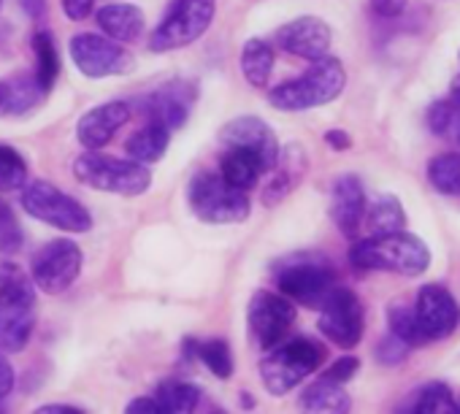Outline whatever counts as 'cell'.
Listing matches in <instances>:
<instances>
[{"label": "cell", "mask_w": 460, "mask_h": 414, "mask_svg": "<svg viewBox=\"0 0 460 414\" xmlns=\"http://www.w3.org/2000/svg\"><path fill=\"white\" fill-rule=\"evenodd\" d=\"M349 263L360 271H390L401 277H420L430 266L428 244L406 231L376 233L349 250Z\"/></svg>", "instance_id": "6da1fadb"}, {"label": "cell", "mask_w": 460, "mask_h": 414, "mask_svg": "<svg viewBox=\"0 0 460 414\" xmlns=\"http://www.w3.org/2000/svg\"><path fill=\"white\" fill-rule=\"evenodd\" d=\"M36 328V285L17 263H0V349L22 352Z\"/></svg>", "instance_id": "7a4b0ae2"}, {"label": "cell", "mask_w": 460, "mask_h": 414, "mask_svg": "<svg viewBox=\"0 0 460 414\" xmlns=\"http://www.w3.org/2000/svg\"><path fill=\"white\" fill-rule=\"evenodd\" d=\"M344 84H347V74L341 60L325 55L314 60L312 68L304 71V76L274 87L269 92V103L279 111H306L333 103L344 92Z\"/></svg>", "instance_id": "3957f363"}, {"label": "cell", "mask_w": 460, "mask_h": 414, "mask_svg": "<svg viewBox=\"0 0 460 414\" xmlns=\"http://www.w3.org/2000/svg\"><path fill=\"white\" fill-rule=\"evenodd\" d=\"M266 352L269 355L261 360V379L271 395H288L325 360V347L304 336L285 339Z\"/></svg>", "instance_id": "277c9868"}, {"label": "cell", "mask_w": 460, "mask_h": 414, "mask_svg": "<svg viewBox=\"0 0 460 414\" xmlns=\"http://www.w3.org/2000/svg\"><path fill=\"white\" fill-rule=\"evenodd\" d=\"M190 209L198 220L208 225H234L250 217L247 189L230 187L219 173L200 171L187 184Z\"/></svg>", "instance_id": "5b68a950"}, {"label": "cell", "mask_w": 460, "mask_h": 414, "mask_svg": "<svg viewBox=\"0 0 460 414\" xmlns=\"http://www.w3.org/2000/svg\"><path fill=\"white\" fill-rule=\"evenodd\" d=\"M74 176L101 192H114L125 198L144 195L152 184V173L144 163L136 160H117L98 154V149H87L74 163Z\"/></svg>", "instance_id": "8992f818"}, {"label": "cell", "mask_w": 460, "mask_h": 414, "mask_svg": "<svg viewBox=\"0 0 460 414\" xmlns=\"http://www.w3.org/2000/svg\"><path fill=\"white\" fill-rule=\"evenodd\" d=\"M22 209L33 217L41 220L58 231L66 233H87L93 228V217L84 206L71 198L68 192H63L60 187H55L47 179H36V181H25L22 187Z\"/></svg>", "instance_id": "52a82bcc"}, {"label": "cell", "mask_w": 460, "mask_h": 414, "mask_svg": "<svg viewBox=\"0 0 460 414\" xmlns=\"http://www.w3.org/2000/svg\"><path fill=\"white\" fill-rule=\"evenodd\" d=\"M214 20V0H176L160 25L152 31L149 49L171 52L198 41Z\"/></svg>", "instance_id": "ba28073f"}, {"label": "cell", "mask_w": 460, "mask_h": 414, "mask_svg": "<svg viewBox=\"0 0 460 414\" xmlns=\"http://www.w3.org/2000/svg\"><path fill=\"white\" fill-rule=\"evenodd\" d=\"M82 274V250L71 239L47 242L31 260V279L47 295L66 293Z\"/></svg>", "instance_id": "9c48e42d"}, {"label": "cell", "mask_w": 460, "mask_h": 414, "mask_svg": "<svg viewBox=\"0 0 460 414\" xmlns=\"http://www.w3.org/2000/svg\"><path fill=\"white\" fill-rule=\"evenodd\" d=\"M320 333L341 349H352L360 344L366 330V312L360 298L347 287H333L328 298L320 304Z\"/></svg>", "instance_id": "30bf717a"}, {"label": "cell", "mask_w": 460, "mask_h": 414, "mask_svg": "<svg viewBox=\"0 0 460 414\" xmlns=\"http://www.w3.org/2000/svg\"><path fill=\"white\" fill-rule=\"evenodd\" d=\"M71 60L87 79L122 76L133 68V55L114 39L98 33H79L71 39Z\"/></svg>", "instance_id": "8fae6325"}, {"label": "cell", "mask_w": 460, "mask_h": 414, "mask_svg": "<svg viewBox=\"0 0 460 414\" xmlns=\"http://www.w3.org/2000/svg\"><path fill=\"white\" fill-rule=\"evenodd\" d=\"M247 322L255 344L261 349H271L288 339L296 322V306L288 295L274 290H258L247 309Z\"/></svg>", "instance_id": "7c38bea8"}, {"label": "cell", "mask_w": 460, "mask_h": 414, "mask_svg": "<svg viewBox=\"0 0 460 414\" xmlns=\"http://www.w3.org/2000/svg\"><path fill=\"white\" fill-rule=\"evenodd\" d=\"M277 287L290 301H298L304 306H320L336 287V274L328 263L298 260L277 274Z\"/></svg>", "instance_id": "4fadbf2b"}, {"label": "cell", "mask_w": 460, "mask_h": 414, "mask_svg": "<svg viewBox=\"0 0 460 414\" xmlns=\"http://www.w3.org/2000/svg\"><path fill=\"white\" fill-rule=\"evenodd\" d=\"M414 317H417V325H420L425 341H438L457 330L460 306L444 285L430 282V285H422L417 293Z\"/></svg>", "instance_id": "5bb4252c"}, {"label": "cell", "mask_w": 460, "mask_h": 414, "mask_svg": "<svg viewBox=\"0 0 460 414\" xmlns=\"http://www.w3.org/2000/svg\"><path fill=\"white\" fill-rule=\"evenodd\" d=\"M217 138H219V144L225 149H247V152H252L263 163L266 173L274 168V163L279 157L277 133L261 117H252V114L236 117V119H230L227 125H222Z\"/></svg>", "instance_id": "9a60e30c"}, {"label": "cell", "mask_w": 460, "mask_h": 414, "mask_svg": "<svg viewBox=\"0 0 460 414\" xmlns=\"http://www.w3.org/2000/svg\"><path fill=\"white\" fill-rule=\"evenodd\" d=\"M331 25L320 17H298L277 31V44L285 52L304 57L309 63L325 57L331 52Z\"/></svg>", "instance_id": "2e32d148"}, {"label": "cell", "mask_w": 460, "mask_h": 414, "mask_svg": "<svg viewBox=\"0 0 460 414\" xmlns=\"http://www.w3.org/2000/svg\"><path fill=\"white\" fill-rule=\"evenodd\" d=\"M366 189L355 173H341L331 187V220L347 236L355 239L360 233L366 217Z\"/></svg>", "instance_id": "e0dca14e"}, {"label": "cell", "mask_w": 460, "mask_h": 414, "mask_svg": "<svg viewBox=\"0 0 460 414\" xmlns=\"http://www.w3.org/2000/svg\"><path fill=\"white\" fill-rule=\"evenodd\" d=\"M128 119H130V106L125 101L101 103L82 114L76 125V138L84 149H103L119 133V128L128 125Z\"/></svg>", "instance_id": "ac0fdd59"}, {"label": "cell", "mask_w": 460, "mask_h": 414, "mask_svg": "<svg viewBox=\"0 0 460 414\" xmlns=\"http://www.w3.org/2000/svg\"><path fill=\"white\" fill-rule=\"evenodd\" d=\"M195 101V90L187 82H173L168 87H163L160 92H152L141 101V111L155 119L163 122L168 130H176L187 122L190 117V106Z\"/></svg>", "instance_id": "d6986e66"}, {"label": "cell", "mask_w": 460, "mask_h": 414, "mask_svg": "<svg viewBox=\"0 0 460 414\" xmlns=\"http://www.w3.org/2000/svg\"><path fill=\"white\" fill-rule=\"evenodd\" d=\"M306 168H309L306 152L298 144H290L285 152L279 149V157H277L274 168L269 171L271 179L263 187V203L277 206L279 200H285L301 184V179L306 176Z\"/></svg>", "instance_id": "ffe728a7"}, {"label": "cell", "mask_w": 460, "mask_h": 414, "mask_svg": "<svg viewBox=\"0 0 460 414\" xmlns=\"http://www.w3.org/2000/svg\"><path fill=\"white\" fill-rule=\"evenodd\" d=\"M47 98V90L39 84L36 76H9L0 79V117H17L33 111Z\"/></svg>", "instance_id": "44dd1931"}, {"label": "cell", "mask_w": 460, "mask_h": 414, "mask_svg": "<svg viewBox=\"0 0 460 414\" xmlns=\"http://www.w3.org/2000/svg\"><path fill=\"white\" fill-rule=\"evenodd\" d=\"M98 28L109 39L119 44H130L144 33L146 20H144V12L133 4H106L98 12Z\"/></svg>", "instance_id": "7402d4cb"}, {"label": "cell", "mask_w": 460, "mask_h": 414, "mask_svg": "<svg viewBox=\"0 0 460 414\" xmlns=\"http://www.w3.org/2000/svg\"><path fill=\"white\" fill-rule=\"evenodd\" d=\"M263 173H266V168L252 152H247V149H225V157L219 163V176L230 187L252 189L261 181Z\"/></svg>", "instance_id": "603a6c76"}, {"label": "cell", "mask_w": 460, "mask_h": 414, "mask_svg": "<svg viewBox=\"0 0 460 414\" xmlns=\"http://www.w3.org/2000/svg\"><path fill=\"white\" fill-rule=\"evenodd\" d=\"M301 409L306 411H328V414H341L352 409L349 392L344 390V384L333 382V379H317L312 382L304 392H301Z\"/></svg>", "instance_id": "cb8c5ba5"}, {"label": "cell", "mask_w": 460, "mask_h": 414, "mask_svg": "<svg viewBox=\"0 0 460 414\" xmlns=\"http://www.w3.org/2000/svg\"><path fill=\"white\" fill-rule=\"evenodd\" d=\"M398 411L409 414H457V403L452 398V390L444 382H428L417 387L401 406Z\"/></svg>", "instance_id": "d4e9b609"}, {"label": "cell", "mask_w": 460, "mask_h": 414, "mask_svg": "<svg viewBox=\"0 0 460 414\" xmlns=\"http://www.w3.org/2000/svg\"><path fill=\"white\" fill-rule=\"evenodd\" d=\"M168 141H171V130L163 125V122H155L149 119V125H144L138 133H133L125 144V152L130 154V160L136 163H157L165 149H168Z\"/></svg>", "instance_id": "484cf974"}, {"label": "cell", "mask_w": 460, "mask_h": 414, "mask_svg": "<svg viewBox=\"0 0 460 414\" xmlns=\"http://www.w3.org/2000/svg\"><path fill=\"white\" fill-rule=\"evenodd\" d=\"M155 398L165 414H190L200 406V387L184 379H163L155 387Z\"/></svg>", "instance_id": "4316f807"}, {"label": "cell", "mask_w": 460, "mask_h": 414, "mask_svg": "<svg viewBox=\"0 0 460 414\" xmlns=\"http://www.w3.org/2000/svg\"><path fill=\"white\" fill-rule=\"evenodd\" d=\"M271 71H274V49L269 41L263 39H250L242 49V74L244 79L263 90L271 79Z\"/></svg>", "instance_id": "83f0119b"}, {"label": "cell", "mask_w": 460, "mask_h": 414, "mask_svg": "<svg viewBox=\"0 0 460 414\" xmlns=\"http://www.w3.org/2000/svg\"><path fill=\"white\" fill-rule=\"evenodd\" d=\"M366 228L371 236L376 233H393V231H403L406 225V215H403V206L395 195H379L371 209L366 206V217H363Z\"/></svg>", "instance_id": "f1b7e54d"}, {"label": "cell", "mask_w": 460, "mask_h": 414, "mask_svg": "<svg viewBox=\"0 0 460 414\" xmlns=\"http://www.w3.org/2000/svg\"><path fill=\"white\" fill-rule=\"evenodd\" d=\"M33 52H36V79L49 92L60 76V52L55 47V39L47 31H39L33 36Z\"/></svg>", "instance_id": "f546056e"}, {"label": "cell", "mask_w": 460, "mask_h": 414, "mask_svg": "<svg viewBox=\"0 0 460 414\" xmlns=\"http://www.w3.org/2000/svg\"><path fill=\"white\" fill-rule=\"evenodd\" d=\"M428 181L441 195H460V152L436 154L428 163Z\"/></svg>", "instance_id": "4dcf8cb0"}, {"label": "cell", "mask_w": 460, "mask_h": 414, "mask_svg": "<svg viewBox=\"0 0 460 414\" xmlns=\"http://www.w3.org/2000/svg\"><path fill=\"white\" fill-rule=\"evenodd\" d=\"M195 357L219 379L234 376V352H230L225 339H206V341H192Z\"/></svg>", "instance_id": "1f68e13d"}, {"label": "cell", "mask_w": 460, "mask_h": 414, "mask_svg": "<svg viewBox=\"0 0 460 414\" xmlns=\"http://www.w3.org/2000/svg\"><path fill=\"white\" fill-rule=\"evenodd\" d=\"M387 325H390V333L398 336L403 344H409V347L425 344V336H422V330L417 325L414 309H409L403 301H393L387 306Z\"/></svg>", "instance_id": "d6a6232c"}, {"label": "cell", "mask_w": 460, "mask_h": 414, "mask_svg": "<svg viewBox=\"0 0 460 414\" xmlns=\"http://www.w3.org/2000/svg\"><path fill=\"white\" fill-rule=\"evenodd\" d=\"M25 181H28V163H25V157L17 149L0 144V192L22 189Z\"/></svg>", "instance_id": "836d02e7"}, {"label": "cell", "mask_w": 460, "mask_h": 414, "mask_svg": "<svg viewBox=\"0 0 460 414\" xmlns=\"http://www.w3.org/2000/svg\"><path fill=\"white\" fill-rule=\"evenodd\" d=\"M425 122H428L430 133H436V136H457L460 133V103L452 98L430 103Z\"/></svg>", "instance_id": "e575fe53"}, {"label": "cell", "mask_w": 460, "mask_h": 414, "mask_svg": "<svg viewBox=\"0 0 460 414\" xmlns=\"http://www.w3.org/2000/svg\"><path fill=\"white\" fill-rule=\"evenodd\" d=\"M22 242H25V236H22V228H20L14 209L4 198H0V252L14 255L22 250Z\"/></svg>", "instance_id": "d590c367"}, {"label": "cell", "mask_w": 460, "mask_h": 414, "mask_svg": "<svg viewBox=\"0 0 460 414\" xmlns=\"http://www.w3.org/2000/svg\"><path fill=\"white\" fill-rule=\"evenodd\" d=\"M409 349H411L409 344H403L398 336L387 333V336L376 344V360H379L382 366H398V363L406 360Z\"/></svg>", "instance_id": "8d00e7d4"}, {"label": "cell", "mask_w": 460, "mask_h": 414, "mask_svg": "<svg viewBox=\"0 0 460 414\" xmlns=\"http://www.w3.org/2000/svg\"><path fill=\"white\" fill-rule=\"evenodd\" d=\"M358 368H360V360L358 357H352V355H344V357H339L336 363H331L328 368H325V379H333V382H339V384H344V382H349L355 374H358Z\"/></svg>", "instance_id": "74e56055"}, {"label": "cell", "mask_w": 460, "mask_h": 414, "mask_svg": "<svg viewBox=\"0 0 460 414\" xmlns=\"http://www.w3.org/2000/svg\"><path fill=\"white\" fill-rule=\"evenodd\" d=\"M93 4H95V0H63V14H66L71 22H82V20L90 17Z\"/></svg>", "instance_id": "f35d334b"}, {"label": "cell", "mask_w": 460, "mask_h": 414, "mask_svg": "<svg viewBox=\"0 0 460 414\" xmlns=\"http://www.w3.org/2000/svg\"><path fill=\"white\" fill-rule=\"evenodd\" d=\"M128 414H165L163 406L157 403L155 395H141V398H133L128 406H125Z\"/></svg>", "instance_id": "ab89813d"}, {"label": "cell", "mask_w": 460, "mask_h": 414, "mask_svg": "<svg viewBox=\"0 0 460 414\" xmlns=\"http://www.w3.org/2000/svg\"><path fill=\"white\" fill-rule=\"evenodd\" d=\"M406 4L409 0H371V9H374V14L393 20V17H401L406 12Z\"/></svg>", "instance_id": "60d3db41"}, {"label": "cell", "mask_w": 460, "mask_h": 414, "mask_svg": "<svg viewBox=\"0 0 460 414\" xmlns=\"http://www.w3.org/2000/svg\"><path fill=\"white\" fill-rule=\"evenodd\" d=\"M12 390H14V368L4 357V349H0V401H4Z\"/></svg>", "instance_id": "b9f144b4"}, {"label": "cell", "mask_w": 460, "mask_h": 414, "mask_svg": "<svg viewBox=\"0 0 460 414\" xmlns=\"http://www.w3.org/2000/svg\"><path fill=\"white\" fill-rule=\"evenodd\" d=\"M325 144H328L331 149L344 152V149H349V146H352V138H349V133H347V130H328V133H325Z\"/></svg>", "instance_id": "7bdbcfd3"}, {"label": "cell", "mask_w": 460, "mask_h": 414, "mask_svg": "<svg viewBox=\"0 0 460 414\" xmlns=\"http://www.w3.org/2000/svg\"><path fill=\"white\" fill-rule=\"evenodd\" d=\"M36 411L39 414H82L84 409L82 406H74V403H44Z\"/></svg>", "instance_id": "ee69618b"}, {"label": "cell", "mask_w": 460, "mask_h": 414, "mask_svg": "<svg viewBox=\"0 0 460 414\" xmlns=\"http://www.w3.org/2000/svg\"><path fill=\"white\" fill-rule=\"evenodd\" d=\"M22 6L31 17H39L44 12V0H22Z\"/></svg>", "instance_id": "f6af8a7d"}, {"label": "cell", "mask_w": 460, "mask_h": 414, "mask_svg": "<svg viewBox=\"0 0 460 414\" xmlns=\"http://www.w3.org/2000/svg\"><path fill=\"white\" fill-rule=\"evenodd\" d=\"M449 98L460 103V76H457V79L452 82V90H449Z\"/></svg>", "instance_id": "bcb514c9"}, {"label": "cell", "mask_w": 460, "mask_h": 414, "mask_svg": "<svg viewBox=\"0 0 460 414\" xmlns=\"http://www.w3.org/2000/svg\"><path fill=\"white\" fill-rule=\"evenodd\" d=\"M457 414H460V403H457Z\"/></svg>", "instance_id": "7dc6e473"}, {"label": "cell", "mask_w": 460, "mask_h": 414, "mask_svg": "<svg viewBox=\"0 0 460 414\" xmlns=\"http://www.w3.org/2000/svg\"><path fill=\"white\" fill-rule=\"evenodd\" d=\"M457 141H460V133H457Z\"/></svg>", "instance_id": "c3c4849f"}]
</instances>
